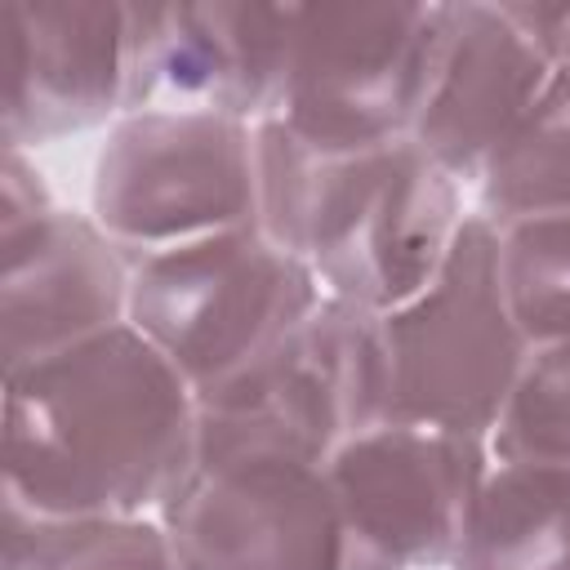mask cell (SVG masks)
<instances>
[{"instance_id":"obj_16","label":"cell","mask_w":570,"mask_h":570,"mask_svg":"<svg viewBox=\"0 0 570 570\" xmlns=\"http://www.w3.org/2000/svg\"><path fill=\"white\" fill-rule=\"evenodd\" d=\"M476 214L494 227L534 214H570V67L552 71L539 102L481 169Z\"/></svg>"},{"instance_id":"obj_9","label":"cell","mask_w":570,"mask_h":570,"mask_svg":"<svg viewBox=\"0 0 570 570\" xmlns=\"http://www.w3.org/2000/svg\"><path fill=\"white\" fill-rule=\"evenodd\" d=\"M294 4L129 0L125 111H218L263 125L281 107Z\"/></svg>"},{"instance_id":"obj_18","label":"cell","mask_w":570,"mask_h":570,"mask_svg":"<svg viewBox=\"0 0 570 570\" xmlns=\"http://www.w3.org/2000/svg\"><path fill=\"white\" fill-rule=\"evenodd\" d=\"M494 463H561L570 468V338L525 352L517 383L490 428Z\"/></svg>"},{"instance_id":"obj_19","label":"cell","mask_w":570,"mask_h":570,"mask_svg":"<svg viewBox=\"0 0 570 570\" xmlns=\"http://www.w3.org/2000/svg\"><path fill=\"white\" fill-rule=\"evenodd\" d=\"M49 209H53V196H49L45 174L27 160L22 147H4V160H0V232H18V227L45 218Z\"/></svg>"},{"instance_id":"obj_2","label":"cell","mask_w":570,"mask_h":570,"mask_svg":"<svg viewBox=\"0 0 570 570\" xmlns=\"http://www.w3.org/2000/svg\"><path fill=\"white\" fill-rule=\"evenodd\" d=\"M258 227L303 258L330 298L374 316L432 285L459 227L463 187L410 138L325 156L281 120L254 125Z\"/></svg>"},{"instance_id":"obj_12","label":"cell","mask_w":570,"mask_h":570,"mask_svg":"<svg viewBox=\"0 0 570 570\" xmlns=\"http://www.w3.org/2000/svg\"><path fill=\"white\" fill-rule=\"evenodd\" d=\"M4 147H45L125 111L120 0H9Z\"/></svg>"},{"instance_id":"obj_7","label":"cell","mask_w":570,"mask_h":570,"mask_svg":"<svg viewBox=\"0 0 570 570\" xmlns=\"http://www.w3.org/2000/svg\"><path fill=\"white\" fill-rule=\"evenodd\" d=\"M89 214L134 263L200 236L258 227L254 125L169 107L111 120L94 160Z\"/></svg>"},{"instance_id":"obj_3","label":"cell","mask_w":570,"mask_h":570,"mask_svg":"<svg viewBox=\"0 0 570 570\" xmlns=\"http://www.w3.org/2000/svg\"><path fill=\"white\" fill-rule=\"evenodd\" d=\"M321 298L303 258L263 227H236L138 258L129 325L169 356L191 392H205L272 352Z\"/></svg>"},{"instance_id":"obj_5","label":"cell","mask_w":570,"mask_h":570,"mask_svg":"<svg viewBox=\"0 0 570 570\" xmlns=\"http://www.w3.org/2000/svg\"><path fill=\"white\" fill-rule=\"evenodd\" d=\"M196 463L227 450H289L325 463L347 436L387 419L379 316L325 294L249 370L196 392Z\"/></svg>"},{"instance_id":"obj_11","label":"cell","mask_w":570,"mask_h":570,"mask_svg":"<svg viewBox=\"0 0 570 570\" xmlns=\"http://www.w3.org/2000/svg\"><path fill=\"white\" fill-rule=\"evenodd\" d=\"M557 58L517 27L503 0L450 4L428 98L410 142L428 151L459 187L476 183L503 138L539 102Z\"/></svg>"},{"instance_id":"obj_8","label":"cell","mask_w":570,"mask_h":570,"mask_svg":"<svg viewBox=\"0 0 570 570\" xmlns=\"http://www.w3.org/2000/svg\"><path fill=\"white\" fill-rule=\"evenodd\" d=\"M160 521L200 570H396L356 534L325 463L289 450L200 459Z\"/></svg>"},{"instance_id":"obj_4","label":"cell","mask_w":570,"mask_h":570,"mask_svg":"<svg viewBox=\"0 0 570 570\" xmlns=\"http://www.w3.org/2000/svg\"><path fill=\"white\" fill-rule=\"evenodd\" d=\"M445 18V0L294 4L285 89L272 120L325 156L410 138Z\"/></svg>"},{"instance_id":"obj_1","label":"cell","mask_w":570,"mask_h":570,"mask_svg":"<svg viewBox=\"0 0 570 570\" xmlns=\"http://www.w3.org/2000/svg\"><path fill=\"white\" fill-rule=\"evenodd\" d=\"M200 454L191 383L129 321L4 374V503L160 517Z\"/></svg>"},{"instance_id":"obj_14","label":"cell","mask_w":570,"mask_h":570,"mask_svg":"<svg viewBox=\"0 0 570 570\" xmlns=\"http://www.w3.org/2000/svg\"><path fill=\"white\" fill-rule=\"evenodd\" d=\"M450 570H570V468L494 463Z\"/></svg>"},{"instance_id":"obj_20","label":"cell","mask_w":570,"mask_h":570,"mask_svg":"<svg viewBox=\"0 0 570 570\" xmlns=\"http://www.w3.org/2000/svg\"><path fill=\"white\" fill-rule=\"evenodd\" d=\"M557 62L570 67V4H566V22H561V36H557Z\"/></svg>"},{"instance_id":"obj_10","label":"cell","mask_w":570,"mask_h":570,"mask_svg":"<svg viewBox=\"0 0 570 570\" xmlns=\"http://www.w3.org/2000/svg\"><path fill=\"white\" fill-rule=\"evenodd\" d=\"M490 468L485 436L414 419H383L325 459L347 521L396 570H450Z\"/></svg>"},{"instance_id":"obj_6","label":"cell","mask_w":570,"mask_h":570,"mask_svg":"<svg viewBox=\"0 0 570 570\" xmlns=\"http://www.w3.org/2000/svg\"><path fill=\"white\" fill-rule=\"evenodd\" d=\"M379 330L387 356V419L459 428L490 441L530 352L503 303L494 223L472 209L432 285L396 312H383Z\"/></svg>"},{"instance_id":"obj_17","label":"cell","mask_w":570,"mask_h":570,"mask_svg":"<svg viewBox=\"0 0 570 570\" xmlns=\"http://www.w3.org/2000/svg\"><path fill=\"white\" fill-rule=\"evenodd\" d=\"M503 303L530 347L570 338V214H534L494 227Z\"/></svg>"},{"instance_id":"obj_13","label":"cell","mask_w":570,"mask_h":570,"mask_svg":"<svg viewBox=\"0 0 570 570\" xmlns=\"http://www.w3.org/2000/svg\"><path fill=\"white\" fill-rule=\"evenodd\" d=\"M0 356L4 374L129 321L134 258L94 223L53 205L0 232Z\"/></svg>"},{"instance_id":"obj_15","label":"cell","mask_w":570,"mask_h":570,"mask_svg":"<svg viewBox=\"0 0 570 570\" xmlns=\"http://www.w3.org/2000/svg\"><path fill=\"white\" fill-rule=\"evenodd\" d=\"M4 570H200L160 517H36L4 503Z\"/></svg>"}]
</instances>
